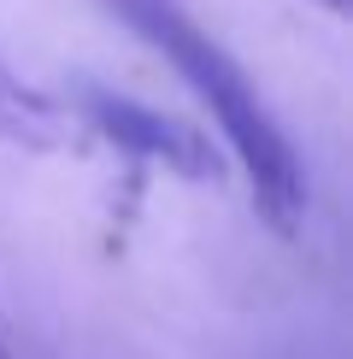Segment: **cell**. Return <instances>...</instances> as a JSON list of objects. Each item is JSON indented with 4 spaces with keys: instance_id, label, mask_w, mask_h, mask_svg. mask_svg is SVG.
Instances as JSON below:
<instances>
[{
    "instance_id": "cell-1",
    "label": "cell",
    "mask_w": 353,
    "mask_h": 359,
    "mask_svg": "<svg viewBox=\"0 0 353 359\" xmlns=\"http://www.w3.org/2000/svg\"><path fill=\"white\" fill-rule=\"evenodd\" d=\"M112 6H118V18L136 29V36L153 41V48L176 65V77L206 100V112L224 130V147L235 154V165L247 171V189H254L265 224L294 236L300 218H306V177H300V159H294L289 136L277 130L271 107H265L259 88L247 83V71L235 65L176 0H112Z\"/></svg>"
},
{
    "instance_id": "cell-2",
    "label": "cell",
    "mask_w": 353,
    "mask_h": 359,
    "mask_svg": "<svg viewBox=\"0 0 353 359\" xmlns=\"http://www.w3.org/2000/svg\"><path fill=\"white\" fill-rule=\"evenodd\" d=\"M83 118L112 147L147 159V165H165L176 177H188V183H218V177H224V159L212 154V142H206L200 130H188L183 118H165V112L141 107V100H130V95L83 88Z\"/></svg>"
},
{
    "instance_id": "cell-3",
    "label": "cell",
    "mask_w": 353,
    "mask_h": 359,
    "mask_svg": "<svg viewBox=\"0 0 353 359\" xmlns=\"http://www.w3.org/2000/svg\"><path fill=\"white\" fill-rule=\"evenodd\" d=\"M71 136L65 112L53 107L41 88H29L24 77H12L6 65H0V142L6 147H29V154H48Z\"/></svg>"
},
{
    "instance_id": "cell-4",
    "label": "cell",
    "mask_w": 353,
    "mask_h": 359,
    "mask_svg": "<svg viewBox=\"0 0 353 359\" xmlns=\"http://www.w3.org/2000/svg\"><path fill=\"white\" fill-rule=\"evenodd\" d=\"M318 6H330V12H347V0H318Z\"/></svg>"
}]
</instances>
